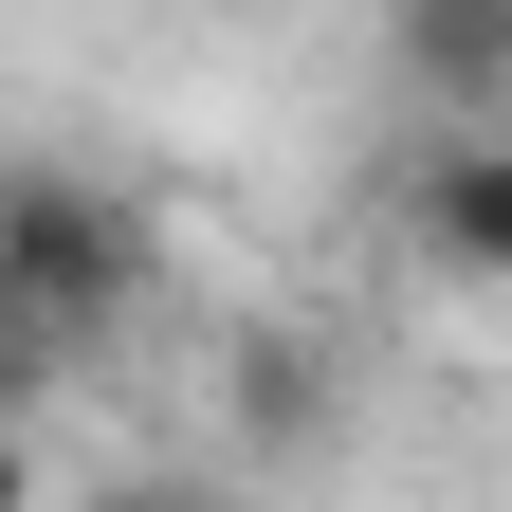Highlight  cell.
Returning a JSON list of instances; mask_svg holds the SVG:
<instances>
[{
    "instance_id": "6da1fadb",
    "label": "cell",
    "mask_w": 512,
    "mask_h": 512,
    "mask_svg": "<svg viewBox=\"0 0 512 512\" xmlns=\"http://www.w3.org/2000/svg\"><path fill=\"white\" fill-rule=\"evenodd\" d=\"M0 311H19V348H92L110 311H147V220L92 165H19L0 183Z\"/></svg>"
},
{
    "instance_id": "277c9868",
    "label": "cell",
    "mask_w": 512,
    "mask_h": 512,
    "mask_svg": "<svg viewBox=\"0 0 512 512\" xmlns=\"http://www.w3.org/2000/svg\"><path fill=\"white\" fill-rule=\"evenodd\" d=\"M311 421H330L311 348H238V439H311Z\"/></svg>"
},
{
    "instance_id": "7a4b0ae2",
    "label": "cell",
    "mask_w": 512,
    "mask_h": 512,
    "mask_svg": "<svg viewBox=\"0 0 512 512\" xmlns=\"http://www.w3.org/2000/svg\"><path fill=\"white\" fill-rule=\"evenodd\" d=\"M421 256H439V275H512V147H494V128L421 165Z\"/></svg>"
},
{
    "instance_id": "3957f363",
    "label": "cell",
    "mask_w": 512,
    "mask_h": 512,
    "mask_svg": "<svg viewBox=\"0 0 512 512\" xmlns=\"http://www.w3.org/2000/svg\"><path fill=\"white\" fill-rule=\"evenodd\" d=\"M384 37H403V74L458 92V110L512 92V0H384Z\"/></svg>"
},
{
    "instance_id": "5b68a950",
    "label": "cell",
    "mask_w": 512,
    "mask_h": 512,
    "mask_svg": "<svg viewBox=\"0 0 512 512\" xmlns=\"http://www.w3.org/2000/svg\"><path fill=\"white\" fill-rule=\"evenodd\" d=\"M92 512H238V494H202V476H110Z\"/></svg>"
}]
</instances>
